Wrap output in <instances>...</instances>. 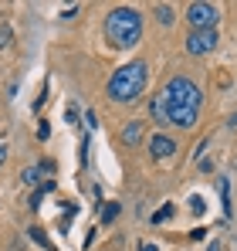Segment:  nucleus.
Segmentation results:
<instances>
[{"instance_id": "obj_21", "label": "nucleus", "mask_w": 237, "mask_h": 251, "mask_svg": "<svg viewBox=\"0 0 237 251\" xmlns=\"http://www.w3.org/2000/svg\"><path fill=\"white\" fill-rule=\"evenodd\" d=\"M85 126H92V129H95V126H98V119H95V112H92V109H88V112H85Z\"/></svg>"}, {"instance_id": "obj_24", "label": "nucleus", "mask_w": 237, "mask_h": 251, "mask_svg": "<svg viewBox=\"0 0 237 251\" xmlns=\"http://www.w3.org/2000/svg\"><path fill=\"white\" fill-rule=\"evenodd\" d=\"M227 126H234V129H237V112L231 116V119H227Z\"/></svg>"}, {"instance_id": "obj_14", "label": "nucleus", "mask_w": 237, "mask_h": 251, "mask_svg": "<svg viewBox=\"0 0 237 251\" xmlns=\"http://www.w3.org/2000/svg\"><path fill=\"white\" fill-rule=\"evenodd\" d=\"M118 217V204H105V210H102V224H112Z\"/></svg>"}, {"instance_id": "obj_18", "label": "nucleus", "mask_w": 237, "mask_h": 251, "mask_svg": "<svg viewBox=\"0 0 237 251\" xmlns=\"http://www.w3.org/2000/svg\"><path fill=\"white\" fill-rule=\"evenodd\" d=\"M190 210H193V214H203V210H207L203 197H190Z\"/></svg>"}, {"instance_id": "obj_4", "label": "nucleus", "mask_w": 237, "mask_h": 251, "mask_svg": "<svg viewBox=\"0 0 237 251\" xmlns=\"http://www.w3.org/2000/svg\"><path fill=\"white\" fill-rule=\"evenodd\" d=\"M187 17H190L193 31H213V24L220 21V10H217L213 3H190Z\"/></svg>"}, {"instance_id": "obj_7", "label": "nucleus", "mask_w": 237, "mask_h": 251, "mask_svg": "<svg viewBox=\"0 0 237 251\" xmlns=\"http://www.w3.org/2000/svg\"><path fill=\"white\" fill-rule=\"evenodd\" d=\"M142 129H146V123H139V119H136V123H129L125 129H122V132H118V139H122L125 146H139V139H142Z\"/></svg>"}, {"instance_id": "obj_12", "label": "nucleus", "mask_w": 237, "mask_h": 251, "mask_svg": "<svg viewBox=\"0 0 237 251\" xmlns=\"http://www.w3.org/2000/svg\"><path fill=\"white\" fill-rule=\"evenodd\" d=\"M88 146H92V136H81V146H78V163L81 167L88 163Z\"/></svg>"}, {"instance_id": "obj_15", "label": "nucleus", "mask_w": 237, "mask_h": 251, "mask_svg": "<svg viewBox=\"0 0 237 251\" xmlns=\"http://www.w3.org/2000/svg\"><path fill=\"white\" fill-rule=\"evenodd\" d=\"M173 217V204H166V207H159L156 214H153V224H163V221H169Z\"/></svg>"}, {"instance_id": "obj_3", "label": "nucleus", "mask_w": 237, "mask_h": 251, "mask_svg": "<svg viewBox=\"0 0 237 251\" xmlns=\"http://www.w3.org/2000/svg\"><path fill=\"white\" fill-rule=\"evenodd\" d=\"M105 38L116 48L139 44V38H142V17H139V10H132V7L109 10V17H105Z\"/></svg>"}, {"instance_id": "obj_17", "label": "nucleus", "mask_w": 237, "mask_h": 251, "mask_svg": "<svg viewBox=\"0 0 237 251\" xmlns=\"http://www.w3.org/2000/svg\"><path fill=\"white\" fill-rule=\"evenodd\" d=\"M41 201H44V190L38 187V190L31 194V201H27V207H31V210H38V207H41Z\"/></svg>"}, {"instance_id": "obj_9", "label": "nucleus", "mask_w": 237, "mask_h": 251, "mask_svg": "<svg viewBox=\"0 0 237 251\" xmlns=\"http://www.w3.org/2000/svg\"><path fill=\"white\" fill-rule=\"evenodd\" d=\"M217 190H220V201H224V217L231 221V214H234L231 210V180L227 176H217Z\"/></svg>"}, {"instance_id": "obj_20", "label": "nucleus", "mask_w": 237, "mask_h": 251, "mask_svg": "<svg viewBox=\"0 0 237 251\" xmlns=\"http://www.w3.org/2000/svg\"><path fill=\"white\" fill-rule=\"evenodd\" d=\"M47 136H51V126L41 123V126H38V139H47Z\"/></svg>"}, {"instance_id": "obj_2", "label": "nucleus", "mask_w": 237, "mask_h": 251, "mask_svg": "<svg viewBox=\"0 0 237 251\" xmlns=\"http://www.w3.org/2000/svg\"><path fill=\"white\" fill-rule=\"evenodd\" d=\"M146 85H149V68H146V61H129V65H122L116 75L109 78L105 95H109L112 102L129 105V102H136V99L146 92Z\"/></svg>"}, {"instance_id": "obj_6", "label": "nucleus", "mask_w": 237, "mask_h": 251, "mask_svg": "<svg viewBox=\"0 0 237 251\" xmlns=\"http://www.w3.org/2000/svg\"><path fill=\"white\" fill-rule=\"evenodd\" d=\"M149 153H153V160H166V156H173V153H176V143H173L169 136L156 132V136L149 139Z\"/></svg>"}, {"instance_id": "obj_11", "label": "nucleus", "mask_w": 237, "mask_h": 251, "mask_svg": "<svg viewBox=\"0 0 237 251\" xmlns=\"http://www.w3.org/2000/svg\"><path fill=\"white\" fill-rule=\"evenodd\" d=\"M10 41H14V27L7 21H0V48H7Z\"/></svg>"}, {"instance_id": "obj_13", "label": "nucleus", "mask_w": 237, "mask_h": 251, "mask_svg": "<svg viewBox=\"0 0 237 251\" xmlns=\"http://www.w3.org/2000/svg\"><path fill=\"white\" fill-rule=\"evenodd\" d=\"M38 176H41V167H27L24 173H21V180H24V183H31V187L38 183Z\"/></svg>"}, {"instance_id": "obj_16", "label": "nucleus", "mask_w": 237, "mask_h": 251, "mask_svg": "<svg viewBox=\"0 0 237 251\" xmlns=\"http://www.w3.org/2000/svg\"><path fill=\"white\" fill-rule=\"evenodd\" d=\"M31 238H34V241H38L41 248H51V241H47V234H44V231H41V227H31Z\"/></svg>"}, {"instance_id": "obj_23", "label": "nucleus", "mask_w": 237, "mask_h": 251, "mask_svg": "<svg viewBox=\"0 0 237 251\" xmlns=\"http://www.w3.org/2000/svg\"><path fill=\"white\" fill-rule=\"evenodd\" d=\"M3 156H7V146H3V143H0V163H3Z\"/></svg>"}, {"instance_id": "obj_1", "label": "nucleus", "mask_w": 237, "mask_h": 251, "mask_svg": "<svg viewBox=\"0 0 237 251\" xmlns=\"http://www.w3.org/2000/svg\"><path fill=\"white\" fill-rule=\"evenodd\" d=\"M159 95H163V102H166V119H169L173 126L190 129V126L197 123L200 102H203L197 82H190V78L176 75V78H169V82L163 85V92H159Z\"/></svg>"}, {"instance_id": "obj_19", "label": "nucleus", "mask_w": 237, "mask_h": 251, "mask_svg": "<svg viewBox=\"0 0 237 251\" xmlns=\"http://www.w3.org/2000/svg\"><path fill=\"white\" fill-rule=\"evenodd\" d=\"M65 119H68V123H78V105H68V109H65Z\"/></svg>"}, {"instance_id": "obj_8", "label": "nucleus", "mask_w": 237, "mask_h": 251, "mask_svg": "<svg viewBox=\"0 0 237 251\" xmlns=\"http://www.w3.org/2000/svg\"><path fill=\"white\" fill-rule=\"evenodd\" d=\"M149 116H153V123H156V126H169V119H166V102H163V95H153V102H149Z\"/></svg>"}, {"instance_id": "obj_22", "label": "nucleus", "mask_w": 237, "mask_h": 251, "mask_svg": "<svg viewBox=\"0 0 237 251\" xmlns=\"http://www.w3.org/2000/svg\"><path fill=\"white\" fill-rule=\"evenodd\" d=\"M139 251H159V248L153 245V241H142V245H139Z\"/></svg>"}, {"instance_id": "obj_10", "label": "nucleus", "mask_w": 237, "mask_h": 251, "mask_svg": "<svg viewBox=\"0 0 237 251\" xmlns=\"http://www.w3.org/2000/svg\"><path fill=\"white\" fill-rule=\"evenodd\" d=\"M156 17H159V24H173V7H169V3H159Z\"/></svg>"}, {"instance_id": "obj_25", "label": "nucleus", "mask_w": 237, "mask_h": 251, "mask_svg": "<svg viewBox=\"0 0 237 251\" xmlns=\"http://www.w3.org/2000/svg\"><path fill=\"white\" fill-rule=\"evenodd\" d=\"M210 251H220V245H210Z\"/></svg>"}, {"instance_id": "obj_5", "label": "nucleus", "mask_w": 237, "mask_h": 251, "mask_svg": "<svg viewBox=\"0 0 237 251\" xmlns=\"http://www.w3.org/2000/svg\"><path fill=\"white\" fill-rule=\"evenodd\" d=\"M217 31H190V38H187V51L190 54H210L213 48H217Z\"/></svg>"}]
</instances>
